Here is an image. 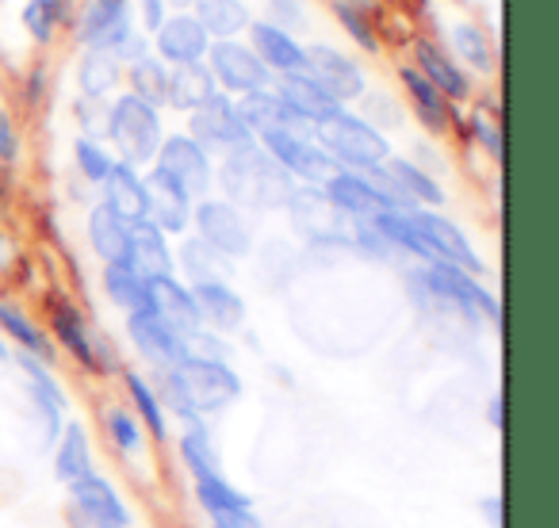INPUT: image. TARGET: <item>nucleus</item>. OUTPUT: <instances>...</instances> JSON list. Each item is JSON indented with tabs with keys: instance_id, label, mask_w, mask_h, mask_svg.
<instances>
[{
	"instance_id": "f257e3e1",
	"label": "nucleus",
	"mask_w": 559,
	"mask_h": 528,
	"mask_svg": "<svg viewBox=\"0 0 559 528\" xmlns=\"http://www.w3.org/2000/svg\"><path fill=\"white\" fill-rule=\"evenodd\" d=\"M215 184L223 188V200L238 211H280L288 207L292 192H296V180L264 154L257 139L223 154Z\"/></svg>"
},
{
	"instance_id": "f03ea898",
	"label": "nucleus",
	"mask_w": 559,
	"mask_h": 528,
	"mask_svg": "<svg viewBox=\"0 0 559 528\" xmlns=\"http://www.w3.org/2000/svg\"><path fill=\"white\" fill-rule=\"evenodd\" d=\"M414 291H418L426 303L449 307L464 322H490V326L502 329V303L495 299V291L479 280V276L464 273V268H452V264H421L418 273L411 276Z\"/></svg>"
},
{
	"instance_id": "7ed1b4c3",
	"label": "nucleus",
	"mask_w": 559,
	"mask_h": 528,
	"mask_svg": "<svg viewBox=\"0 0 559 528\" xmlns=\"http://www.w3.org/2000/svg\"><path fill=\"white\" fill-rule=\"evenodd\" d=\"M104 139L111 142L116 161L131 165V169L154 165L157 146H162V139H165L162 111L142 104L139 96L119 93L116 100L108 104V131H104Z\"/></svg>"
},
{
	"instance_id": "20e7f679",
	"label": "nucleus",
	"mask_w": 559,
	"mask_h": 528,
	"mask_svg": "<svg viewBox=\"0 0 559 528\" xmlns=\"http://www.w3.org/2000/svg\"><path fill=\"white\" fill-rule=\"evenodd\" d=\"M314 139L330 154L334 169L349 172H372L391 157V142L383 131H376L368 119L353 116V111H337L330 123L314 127Z\"/></svg>"
},
{
	"instance_id": "39448f33",
	"label": "nucleus",
	"mask_w": 559,
	"mask_h": 528,
	"mask_svg": "<svg viewBox=\"0 0 559 528\" xmlns=\"http://www.w3.org/2000/svg\"><path fill=\"white\" fill-rule=\"evenodd\" d=\"M47 326H50L47 337L55 341V349L70 352V360H78L85 372L100 375L104 368L111 364L108 341L93 334V326H88V319L81 314V307L73 303L70 296H62V291H50L47 296Z\"/></svg>"
},
{
	"instance_id": "423d86ee",
	"label": "nucleus",
	"mask_w": 559,
	"mask_h": 528,
	"mask_svg": "<svg viewBox=\"0 0 559 528\" xmlns=\"http://www.w3.org/2000/svg\"><path fill=\"white\" fill-rule=\"evenodd\" d=\"M177 375H180V383H185V395H188V403H192L195 418L218 413L241 398V375L234 372L226 360L188 352L177 364Z\"/></svg>"
},
{
	"instance_id": "0eeeda50",
	"label": "nucleus",
	"mask_w": 559,
	"mask_h": 528,
	"mask_svg": "<svg viewBox=\"0 0 559 528\" xmlns=\"http://www.w3.org/2000/svg\"><path fill=\"white\" fill-rule=\"evenodd\" d=\"M154 172H162L165 180H173L192 203L207 200L211 188H215V161H211L207 149H203L195 139H188L185 131L165 134L162 139L157 157H154Z\"/></svg>"
},
{
	"instance_id": "6e6552de",
	"label": "nucleus",
	"mask_w": 559,
	"mask_h": 528,
	"mask_svg": "<svg viewBox=\"0 0 559 528\" xmlns=\"http://www.w3.org/2000/svg\"><path fill=\"white\" fill-rule=\"evenodd\" d=\"M257 142H261L264 154L288 172L292 180H304V184H311V188H322V180L334 172V161H330V154L319 146L311 127H284V131H272Z\"/></svg>"
},
{
	"instance_id": "1a4fd4ad",
	"label": "nucleus",
	"mask_w": 559,
	"mask_h": 528,
	"mask_svg": "<svg viewBox=\"0 0 559 528\" xmlns=\"http://www.w3.org/2000/svg\"><path fill=\"white\" fill-rule=\"evenodd\" d=\"M192 226L195 238L215 249L218 256H226V261H241V256L253 253V226H249L246 211L218 200V195H207V200L195 203Z\"/></svg>"
},
{
	"instance_id": "9d476101",
	"label": "nucleus",
	"mask_w": 559,
	"mask_h": 528,
	"mask_svg": "<svg viewBox=\"0 0 559 528\" xmlns=\"http://www.w3.org/2000/svg\"><path fill=\"white\" fill-rule=\"evenodd\" d=\"M304 73L337 104V108L357 104L360 96H368L365 65L353 55H345V50L330 47V43H311V47H304Z\"/></svg>"
},
{
	"instance_id": "9b49d317",
	"label": "nucleus",
	"mask_w": 559,
	"mask_h": 528,
	"mask_svg": "<svg viewBox=\"0 0 559 528\" xmlns=\"http://www.w3.org/2000/svg\"><path fill=\"white\" fill-rule=\"evenodd\" d=\"M203 65L211 70V77H215L218 93L226 96H249V93H264V88H272V73L261 65V58L249 50L246 39H223V43H211L207 58H203Z\"/></svg>"
},
{
	"instance_id": "f8f14e48",
	"label": "nucleus",
	"mask_w": 559,
	"mask_h": 528,
	"mask_svg": "<svg viewBox=\"0 0 559 528\" xmlns=\"http://www.w3.org/2000/svg\"><path fill=\"white\" fill-rule=\"evenodd\" d=\"M134 27L131 0H85L73 12V39L85 50H119Z\"/></svg>"
},
{
	"instance_id": "ddd939ff",
	"label": "nucleus",
	"mask_w": 559,
	"mask_h": 528,
	"mask_svg": "<svg viewBox=\"0 0 559 528\" xmlns=\"http://www.w3.org/2000/svg\"><path fill=\"white\" fill-rule=\"evenodd\" d=\"M188 139H195L203 149H218V154H230V149L246 146V142H253V134H249V127L241 123L238 116V100L226 93H215L203 108H195L192 116H188Z\"/></svg>"
},
{
	"instance_id": "4468645a",
	"label": "nucleus",
	"mask_w": 559,
	"mask_h": 528,
	"mask_svg": "<svg viewBox=\"0 0 559 528\" xmlns=\"http://www.w3.org/2000/svg\"><path fill=\"white\" fill-rule=\"evenodd\" d=\"M411 218H414V226H418L421 241H426V249H429V256H433V261L452 264V268H464V273H472V276L487 273L483 256L475 253V245L467 241V233L460 230L449 215L418 207V211H411Z\"/></svg>"
},
{
	"instance_id": "2eb2a0df",
	"label": "nucleus",
	"mask_w": 559,
	"mask_h": 528,
	"mask_svg": "<svg viewBox=\"0 0 559 528\" xmlns=\"http://www.w3.org/2000/svg\"><path fill=\"white\" fill-rule=\"evenodd\" d=\"M127 337H131L134 352H139L154 372L177 368L180 360L188 357V337L177 334V329H173L157 311H150V307L127 314Z\"/></svg>"
},
{
	"instance_id": "dca6fc26",
	"label": "nucleus",
	"mask_w": 559,
	"mask_h": 528,
	"mask_svg": "<svg viewBox=\"0 0 559 528\" xmlns=\"http://www.w3.org/2000/svg\"><path fill=\"white\" fill-rule=\"evenodd\" d=\"M322 195H326L330 207L342 218H349V223H365V218H376V215H383V211H395L368 172L334 169L322 180Z\"/></svg>"
},
{
	"instance_id": "f3484780",
	"label": "nucleus",
	"mask_w": 559,
	"mask_h": 528,
	"mask_svg": "<svg viewBox=\"0 0 559 528\" xmlns=\"http://www.w3.org/2000/svg\"><path fill=\"white\" fill-rule=\"evenodd\" d=\"M207 50H211V39L192 12H169V20L150 35V55H154L157 62L169 65V70L173 65L203 62Z\"/></svg>"
},
{
	"instance_id": "a211bd4d",
	"label": "nucleus",
	"mask_w": 559,
	"mask_h": 528,
	"mask_svg": "<svg viewBox=\"0 0 559 528\" xmlns=\"http://www.w3.org/2000/svg\"><path fill=\"white\" fill-rule=\"evenodd\" d=\"M411 55H414L411 65L444 96V100H452V104L472 100V73H467L464 65H460L456 58L441 47V43L429 39V35H421V39L411 43Z\"/></svg>"
},
{
	"instance_id": "6ab92c4d",
	"label": "nucleus",
	"mask_w": 559,
	"mask_h": 528,
	"mask_svg": "<svg viewBox=\"0 0 559 528\" xmlns=\"http://www.w3.org/2000/svg\"><path fill=\"white\" fill-rule=\"evenodd\" d=\"M70 502L88 528H131V513H127L123 497L104 475L93 471L85 479L70 482Z\"/></svg>"
},
{
	"instance_id": "aec40b11",
	"label": "nucleus",
	"mask_w": 559,
	"mask_h": 528,
	"mask_svg": "<svg viewBox=\"0 0 559 528\" xmlns=\"http://www.w3.org/2000/svg\"><path fill=\"white\" fill-rule=\"evenodd\" d=\"M20 368H24L27 391H32V406H35V421H39V433L47 444H55L66 429V391L58 387V380L50 375V364L35 357L20 352Z\"/></svg>"
},
{
	"instance_id": "412c9836",
	"label": "nucleus",
	"mask_w": 559,
	"mask_h": 528,
	"mask_svg": "<svg viewBox=\"0 0 559 528\" xmlns=\"http://www.w3.org/2000/svg\"><path fill=\"white\" fill-rule=\"evenodd\" d=\"M399 85H403L406 100H411V111L429 134H449L452 127H460V111L452 100H444L426 77H421L414 65H399Z\"/></svg>"
},
{
	"instance_id": "4be33fe9",
	"label": "nucleus",
	"mask_w": 559,
	"mask_h": 528,
	"mask_svg": "<svg viewBox=\"0 0 559 528\" xmlns=\"http://www.w3.org/2000/svg\"><path fill=\"white\" fill-rule=\"evenodd\" d=\"M249 50L261 58V65L272 77H288V73L304 70V43L296 39V32L269 24V20H253L249 24Z\"/></svg>"
},
{
	"instance_id": "5701e85b",
	"label": "nucleus",
	"mask_w": 559,
	"mask_h": 528,
	"mask_svg": "<svg viewBox=\"0 0 559 528\" xmlns=\"http://www.w3.org/2000/svg\"><path fill=\"white\" fill-rule=\"evenodd\" d=\"M272 93L280 96V104H284V108H288L299 123L311 127V131H314V127H322V123H330V119L342 111L319 85H314L311 77H307L304 70L288 73V77H276V81H272Z\"/></svg>"
},
{
	"instance_id": "b1692460",
	"label": "nucleus",
	"mask_w": 559,
	"mask_h": 528,
	"mask_svg": "<svg viewBox=\"0 0 559 528\" xmlns=\"http://www.w3.org/2000/svg\"><path fill=\"white\" fill-rule=\"evenodd\" d=\"M288 211L299 230H307L314 241H349V218H342L330 207L322 188H296L288 200Z\"/></svg>"
},
{
	"instance_id": "393cba45",
	"label": "nucleus",
	"mask_w": 559,
	"mask_h": 528,
	"mask_svg": "<svg viewBox=\"0 0 559 528\" xmlns=\"http://www.w3.org/2000/svg\"><path fill=\"white\" fill-rule=\"evenodd\" d=\"M127 264L146 280H162V276H177V261H173L169 233L157 230L150 218L131 223V241H127Z\"/></svg>"
},
{
	"instance_id": "a878e982",
	"label": "nucleus",
	"mask_w": 559,
	"mask_h": 528,
	"mask_svg": "<svg viewBox=\"0 0 559 528\" xmlns=\"http://www.w3.org/2000/svg\"><path fill=\"white\" fill-rule=\"evenodd\" d=\"M150 311H157L165 322H169L177 334L195 337L203 329L200 307H195V296L185 280L177 276H162V280H150Z\"/></svg>"
},
{
	"instance_id": "bb28decb",
	"label": "nucleus",
	"mask_w": 559,
	"mask_h": 528,
	"mask_svg": "<svg viewBox=\"0 0 559 528\" xmlns=\"http://www.w3.org/2000/svg\"><path fill=\"white\" fill-rule=\"evenodd\" d=\"M104 192V207L116 211L123 223H142L146 218V207H150V188H146V177H142L139 169H131V165L116 161L111 165V172L104 177L100 184Z\"/></svg>"
},
{
	"instance_id": "cd10ccee",
	"label": "nucleus",
	"mask_w": 559,
	"mask_h": 528,
	"mask_svg": "<svg viewBox=\"0 0 559 528\" xmlns=\"http://www.w3.org/2000/svg\"><path fill=\"white\" fill-rule=\"evenodd\" d=\"M195 307H200L203 326H211L215 334H234L246 322V299L238 296L230 280H207L192 284Z\"/></svg>"
},
{
	"instance_id": "c85d7f7f",
	"label": "nucleus",
	"mask_w": 559,
	"mask_h": 528,
	"mask_svg": "<svg viewBox=\"0 0 559 528\" xmlns=\"http://www.w3.org/2000/svg\"><path fill=\"white\" fill-rule=\"evenodd\" d=\"M146 188H150V207H146V218L157 226L162 233H185L192 226V207L195 203L180 192L173 180H165L162 172H150L146 177Z\"/></svg>"
},
{
	"instance_id": "c756f323",
	"label": "nucleus",
	"mask_w": 559,
	"mask_h": 528,
	"mask_svg": "<svg viewBox=\"0 0 559 528\" xmlns=\"http://www.w3.org/2000/svg\"><path fill=\"white\" fill-rule=\"evenodd\" d=\"M192 12L200 20V27L207 32L211 43L223 39H241L253 24V12H249L246 0H192Z\"/></svg>"
},
{
	"instance_id": "7c9ffc66",
	"label": "nucleus",
	"mask_w": 559,
	"mask_h": 528,
	"mask_svg": "<svg viewBox=\"0 0 559 528\" xmlns=\"http://www.w3.org/2000/svg\"><path fill=\"white\" fill-rule=\"evenodd\" d=\"M0 334H9V341H16L24 357H35V360H43V364H50V360L58 357L47 329H39V322L20 303H12V299H0Z\"/></svg>"
},
{
	"instance_id": "2f4dec72",
	"label": "nucleus",
	"mask_w": 559,
	"mask_h": 528,
	"mask_svg": "<svg viewBox=\"0 0 559 528\" xmlns=\"http://www.w3.org/2000/svg\"><path fill=\"white\" fill-rule=\"evenodd\" d=\"M218 93L215 77L203 62H192V65H173L169 70V93H165V108H177L185 116H192L195 108L211 100Z\"/></svg>"
},
{
	"instance_id": "473e14b6",
	"label": "nucleus",
	"mask_w": 559,
	"mask_h": 528,
	"mask_svg": "<svg viewBox=\"0 0 559 528\" xmlns=\"http://www.w3.org/2000/svg\"><path fill=\"white\" fill-rule=\"evenodd\" d=\"M88 245H93V253L100 256L104 264H119L127 261V241H131V223H123V218L116 215V211H108L104 203H96L93 211H88Z\"/></svg>"
},
{
	"instance_id": "72a5a7b5",
	"label": "nucleus",
	"mask_w": 559,
	"mask_h": 528,
	"mask_svg": "<svg viewBox=\"0 0 559 528\" xmlns=\"http://www.w3.org/2000/svg\"><path fill=\"white\" fill-rule=\"evenodd\" d=\"M238 116H241V123L249 127L253 139H264V134H272V131H284V127H304L284 104H280V96L272 93V88L238 96Z\"/></svg>"
},
{
	"instance_id": "f704fd0d",
	"label": "nucleus",
	"mask_w": 559,
	"mask_h": 528,
	"mask_svg": "<svg viewBox=\"0 0 559 528\" xmlns=\"http://www.w3.org/2000/svg\"><path fill=\"white\" fill-rule=\"evenodd\" d=\"M123 62H119L116 50H85L78 62V88L81 96H96V100H108L119 85H123Z\"/></svg>"
},
{
	"instance_id": "c9c22d12",
	"label": "nucleus",
	"mask_w": 559,
	"mask_h": 528,
	"mask_svg": "<svg viewBox=\"0 0 559 528\" xmlns=\"http://www.w3.org/2000/svg\"><path fill=\"white\" fill-rule=\"evenodd\" d=\"M444 50H449L467 73L472 70L495 73V47H490L487 32H483L479 24H472V20H456V24L449 27V47Z\"/></svg>"
},
{
	"instance_id": "e433bc0d",
	"label": "nucleus",
	"mask_w": 559,
	"mask_h": 528,
	"mask_svg": "<svg viewBox=\"0 0 559 528\" xmlns=\"http://www.w3.org/2000/svg\"><path fill=\"white\" fill-rule=\"evenodd\" d=\"M100 288H104V296H108V303L119 307L123 314H134V311H142V307H150V280L134 273L127 261L104 264Z\"/></svg>"
},
{
	"instance_id": "4c0bfd02",
	"label": "nucleus",
	"mask_w": 559,
	"mask_h": 528,
	"mask_svg": "<svg viewBox=\"0 0 559 528\" xmlns=\"http://www.w3.org/2000/svg\"><path fill=\"white\" fill-rule=\"evenodd\" d=\"M55 475L66 487L85 479V475H93V444H88V433L78 421H70V425L62 429V436L55 441Z\"/></svg>"
},
{
	"instance_id": "58836bf2",
	"label": "nucleus",
	"mask_w": 559,
	"mask_h": 528,
	"mask_svg": "<svg viewBox=\"0 0 559 528\" xmlns=\"http://www.w3.org/2000/svg\"><path fill=\"white\" fill-rule=\"evenodd\" d=\"M123 387H127V395H131V413L139 418L142 433L165 441V436H169V413H165L162 403H157L154 383L139 372H123Z\"/></svg>"
},
{
	"instance_id": "ea45409f",
	"label": "nucleus",
	"mask_w": 559,
	"mask_h": 528,
	"mask_svg": "<svg viewBox=\"0 0 559 528\" xmlns=\"http://www.w3.org/2000/svg\"><path fill=\"white\" fill-rule=\"evenodd\" d=\"M180 459H185L188 475H192L195 482L223 475V464H218V452H215V444H211V433H207V425H203L200 418L188 421L185 436H180Z\"/></svg>"
},
{
	"instance_id": "a19ab883",
	"label": "nucleus",
	"mask_w": 559,
	"mask_h": 528,
	"mask_svg": "<svg viewBox=\"0 0 559 528\" xmlns=\"http://www.w3.org/2000/svg\"><path fill=\"white\" fill-rule=\"evenodd\" d=\"M173 261L185 268V276L192 284H207V280H230V264L226 256H218L211 245H203L200 238H185V245H180V253H173ZM188 284V288H192Z\"/></svg>"
},
{
	"instance_id": "79ce46f5",
	"label": "nucleus",
	"mask_w": 559,
	"mask_h": 528,
	"mask_svg": "<svg viewBox=\"0 0 559 528\" xmlns=\"http://www.w3.org/2000/svg\"><path fill=\"white\" fill-rule=\"evenodd\" d=\"M123 77L131 81V88H127L131 96H139L142 104H150V108H157V111L165 108V93H169V65L165 62H157L154 55H146V58H139V62L127 65Z\"/></svg>"
},
{
	"instance_id": "37998d69",
	"label": "nucleus",
	"mask_w": 559,
	"mask_h": 528,
	"mask_svg": "<svg viewBox=\"0 0 559 528\" xmlns=\"http://www.w3.org/2000/svg\"><path fill=\"white\" fill-rule=\"evenodd\" d=\"M73 16V0H27L24 4V27L35 43L47 47L50 39L58 35V27H66Z\"/></svg>"
},
{
	"instance_id": "c03bdc74",
	"label": "nucleus",
	"mask_w": 559,
	"mask_h": 528,
	"mask_svg": "<svg viewBox=\"0 0 559 528\" xmlns=\"http://www.w3.org/2000/svg\"><path fill=\"white\" fill-rule=\"evenodd\" d=\"M195 502L203 505V513H207V517H215V513H234V509H253V497L241 494V490L234 487L226 475H215V479L195 482Z\"/></svg>"
},
{
	"instance_id": "a18cd8bd",
	"label": "nucleus",
	"mask_w": 559,
	"mask_h": 528,
	"mask_svg": "<svg viewBox=\"0 0 559 528\" xmlns=\"http://www.w3.org/2000/svg\"><path fill=\"white\" fill-rule=\"evenodd\" d=\"M73 165H78V172L88 180V184L100 188L104 177L111 172V165H116V154L96 139H78L73 142Z\"/></svg>"
},
{
	"instance_id": "49530a36",
	"label": "nucleus",
	"mask_w": 559,
	"mask_h": 528,
	"mask_svg": "<svg viewBox=\"0 0 559 528\" xmlns=\"http://www.w3.org/2000/svg\"><path fill=\"white\" fill-rule=\"evenodd\" d=\"M337 16V24H342V32L349 35L353 43H357L365 55H380V32L372 27V16H368V9H349V4H330Z\"/></svg>"
},
{
	"instance_id": "de8ad7c7",
	"label": "nucleus",
	"mask_w": 559,
	"mask_h": 528,
	"mask_svg": "<svg viewBox=\"0 0 559 528\" xmlns=\"http://www.w3.org/2000/svg\"><path fill=\"white\" fill-rule=\"evenodd\" d=\"M104 425H108L111 444H116V448L123 452V456H139L142 444H146V433H142L139 418H134L131 410H108Z\"/></svg>"
},
{
	"instance_id": "09e8293b",
	"label": "nucleus",
	"mask_w": 559,
	"mask_h": 528,
	"mask_svg": "<svg viewBox=\"0 0 559 528\" xmlns=\"http://www.w3.org/2000/svg\"><path fill=\"white\" fill-rule=\"evenodd\" d=\"M464 134L479 142V146L487 149V157L502 161V127H498V116H490V111H472V119L464 123Z\"/></svg>"
},
{
	"instance_id": "8fccbe9b",
	"label": "nucleus",
	"mask_w": 559,
	"mask_h": 528,
	"mask_svg": "<svg viewBox=\"0 0 559 528\" xmlns=\"http://www.w3.org/2000/svg\"><path fill=\"white\" fill-rule=\"evenodd\" d=\"M108 104H111V100H96V96H78L73 111H78L81 139L104 142V131H108Z\"/></svg>"
},
{
	"instance_id": "3c124183",
	"label": "nucleus",
	"mask_w": 559,
	"mask_h": 528,
	"mask_svg": "<svg viewBox=\"0 0 559 528\" xmlns=\"http://www.w3.org/2000/svg\"><path fill=\"white\" fill-rule=\"evenodd\" d=\"M131 12H134V27H139L146 39L169 20V4H165V0H134Z\"/></svg>"
},
{
	"instance_id": "603ef678",
	"label": "nucleus",
	"mask_w": 559,
	"mask_h": 528,
	"mask_svg": "<svg viewBox=\"0 0 559 528\" xmlns=\"http://www.w3.org/2000/svg\"><path fill=\"white\" fill-rule=\"evenodd\" d=\"M272 12L269 24L284 27V32H292V27H299L307 20V0H264Z\"/></svg>"
},
{
	"instance_id": "864d4df0",
	"label": "nucleus",
	"mask_w": 559,
	"mask_h": 528,
	"mask_svg": "<svg viewBox=\"0 0 559 528\" xmlns=\"http://www.w3.org/2000/svg\"><path fill=\"white\" fill-rule=\"evenodd\" d=\"M20 157V131L16 123H12L9 111H0V161H16Z\"/></svg>"
},
{
	"instance_id": "5fc2aeb1",
	"label": "nucleus",
	"mask_w": 559,
	"mask_h": 528,
	"mask_svg": "<svg viewBox=\"0 0 559 528\" xmlns=\"http://www.w3.org/2000/svg\"><path fill=\"white\" fill-rule=\"evenodd\" d=\"M211 525L215 528H261V520H257L253 509H234V513H215Z\"/></svg>"
},
{
	"instance_id": "6e6d98bb",
	"label": "nucleus",
	"mask_w": 559,
	"mask_h": 528,
	"mask_svg": "<svg viewBox=\"0 0 559 528\" xmlns=\"http://www.w3.org/2000/svg\"><path fill=\"white\" fill-rule=\"evenodd\" d=\"M479 509H483V520H487V528H502V520H506L502 494H487V497L479 502Z\"/></svg>"
},
{
	"instance_id": "4d7b16f0",
	"label": "nucleus",
	"mask_w": 559,
	"mask_h": 528,
	"mask_svg": "<svg viewBox=\"0 0 559 528\" xmlns=\"http://www.w3.org/2000/svg\"><path fill=\"white\" fill-rule=\"evenodd\" d=\"M487 425L502 433V425H506V395L502 391H495V395L487 398Z\"/></svg>"
},
{
	"instance_id": "13d9d810",
	"label": "nucleus",
	"mask_w": 559,
	"mask_h": 528,
	"mask_svg": "<svg viewBox=\"0 0 559 528\" xmlns=\"http://www.w3.org/2000/svg\"><path fill=\"white\" fill-rule=\"evenodd\" d=\"M330 4H349V9H368V12H372L376 0H330Z\"/></svg>"
},
{
	"instance_id": "bf43d9fd",
	"label": "nucleus",
	"mask_w": 559,
	"mask_h": 528,
	"mask_svg": "<svg viewBox=\"0 0 559 528\" xmlns=\"http://www.w3.org/2000/svg\"><path fill=\"white\" fill-rule=\"evenodd\" d=\"M165 4H169V9H177V12H188V9H192V0H165Z\"/></svg>"
},
{
	"instance_id": "052dcab7",
	"label": "nucleus",
	"mask_w": 559,
	"mask_h": 528,
	"mask_svg": "<svg viewBox=\"0 0 559 528\" xmlns=\"http://www.w3.org/2000/svg\"><path fill=\"white\" fill-rule=\"evenodd\" d=\"M0 360H9V341L4 337H0Z\"/></svg>"
}]
</instances>
